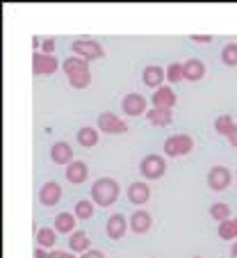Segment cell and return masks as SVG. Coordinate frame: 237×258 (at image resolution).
Instances as JSON below:
<instances>
[{"label": "cell", "instance_id": "obj_20", "mask_svg": "<svg viewBox=\"0 0 237 258\" xmlns=\"http://www.w3.org/2000/svg\"><path fill=\"white\" fill-rule=\"evenodd\" d=\"M75 222H77V217L73 213H59L57 217H55L53 229L57 231V233H75Z\"/></svg>", "mask_w": 237, "mask_h": 258}, {"label": "cell", "instance_id": "obj_24", "mask_svg": "<svg viewBox=\"0 0 237 258\" xmlns=\"http://www.w3.org/2000/svg\"><path fill=\"white\" fill-rule=\"evenodd\" d=\"M217 233H219V238L221 240H230V242H235L237 240V217H230V219H226V222H221L219 224V229H217Z\"/></svg>", "mask_w": 237, "mask_h": 258}, {"label": "cell", "instance_id": "obj_34", "mask_svg": "<svg viewBox=\"0 0 237 258\" xmlns=\"http://www.w3.org/2000/svg\"><path fill=\"white\" fill-rule=\"evenodd\" d=\"M57 258H77V256H75L73 251H59V253H57Z\"/></svg>", "mask_w": 237, "mask_h": 258}, {"label": "cell", "instance_id": "obj_6", "mask_svg": "<svg viewBox=\"0 0 237 258\" xmlns=\"http://www.w3.org/2000/svg\"><path fill=\"white\" fill-rule=\"evenodd\" d=\"M59 69V59L55 55H44L41 50L32 55V73L34 76H53Z\"/></svg>", "mask_w": 237, "mask_h": 258}, {"label": "cell", "instance_id": "obj_9", "mask_svg": "<svg viewBox=\"0 0 237 258\" xmlns=\"http://www.w3.org/2000/svg\"><path fill=\"white\" fill-rule=\"evenodd\" d=\"M230 180H232L230 169L223 165H217L208 171V185H210V190H214V192H223L230 185Z\"/></svg>", "mask_w": 237, "mask_h": 258}, {"label": "cell", "instance_id": "obj_30", "mask_svg": "<svg viewBox=\"0 0 237 258\" xmlns=\"http://www.w3.org/2000/svg\"><path fill=\"white\" fill-rule=\"evenodd\" d=\"M59 251H53V249H41L37 247L34 249V258H57Z\"/></svg>", "mask_w": 237, "mask_h": 258}, {"label": "cell", "instance_id": "obj_32", "mask_svg": "<svg viewBox=\"0 0 237 258\" xmlns=\"http://www.w3.org/2000/svg\"><path fill=\"white\" fill-rule=\"evenodd\" d=\"M80 258H105V253L98 251V249H89V251H85Z\"/></svg>", "mask_w": 237, "mask_h": 258}, {"label": "cell", "instance_id": "obj_17", "mask_svg": "<svg viewBox=\"0 0 237 258\" xmlns=\"http://www.w3.org/2000/svg\"><path fill=\"white\" fill-rule=\"evenodd\" d=\"M128 199H130V204H135V206L146 204V201L150 199V187L146 185L144 180H135V183L128 185Z\"/></svg>", "mask_w": 237, "mask_h": 258}, {"label": "cell", "instance_id": "obj_1", "mask_svg": "<svg viewBox=\"0 0 237 258\" xmlns=\"http://www.w3.org/2000/svg\"><path fill=\"white\" fill-rule=\"evenodd\" d=\"M64 73L68 78V85L73 89H87L92 85V69H89V62L77 55H71V57L64 59L62 64Z\"/></svg>", "mask_w": 237, "mask_h": 258}, {"label": "cell", "instance_id": "obj_35", "mask_svg": "<svg viewBox=\"0 0 237 258\" xmlns=\"http://www.w3.org/2000/svg\"><path fill=\"white\" fill-rule=\"evenodd\" d=\"M230 256H232V258H237V240L230 244Z\"/></svg>", "mask_w": 237, "mask_h": 258}, {"label": "cell", "instance_id": "obj_12", "mask_svg": "<svg viewBox=\"0 0 237 258\" xmlns=\"http://www.w3.org/2000/svg\"><path fill=\"white\" fill-rule=\"evenodd\" d=\"M141 80H144L146 87L160 89L162 83L167 80V69H162L160 64H148V67H144V71H141Z\"/></svg>", "mask_w": 237, "mask_h": 258}, {"label": "cell", "instance_id": "obj_31", "mask_svg": "<svg viewBox=\"0 0 237 258\" xmlns=\"http://www.w3.org/2000/svg\"><path fill=\"white\" fill-rule=\"evenodd\" d=\"M189 39H192L194 44H210V41H212V34H192Z\"/></svg>", "mask_w": 237, "mask_h": 258}, {"label": "cell", "instance_id": "obj_26", "mask_svg": "<svg viewBox=\"0 0 237 258\" xmlns=\"http://www.w3.org/2000/svg\"><path fill=\"white\" fill-rule=\"evenodd\" d=\"M210 217L214 219V222H226V219H230V206L223 204V201H217V204L210 206Z\"/></svg>", "mask_w": 237, "mask_h": 258}, {"label": "cell", "instance_id": "obj_13", "mask_svg": "<svg viewBox=\"0 0 237 258\" xmlns=\"http://www.w3.org/2000/svg\"><path fill=\"white\" fill-rule=\"evenodd\" d=\"M50 160L55 162V165H64L68 167L75 158H73V149L68 142H55L53 146H50Z\"/></svg>", "mask_w": 237, "mask_h": 258}, {"label": "cell", "instance_id": "obj_3", "mask_svg": "<svg viewBox=\"0 0 237 258\" xmlns=\"http://www.w3.org/2000/svg\"><path fill=\"white\" fill-rule=\"evenodd\" d=\"M192 151H194V140L187 133L169 135L165 140V156H169V158H183Z\"/></svg>", "mask_w": 237, "mask_h": 258}, {"label": "cell", "instance_id": "obj_16", "mask_svg": "<svg viewBox=\"0 0 237 258\" xmlns=\"http://www.w3.org/2000/svg\"><path fill=\"white\" fill-rule=\"evenodd\" d=\"M89 178V165L83 160H73L71 165L66 167V180L73 183V185H80Z\"/></svg>", "mask_w": 237, "mask_h": 258}, {"label": "cell", "instance_id": "obj_29", "mask_svg": "<svg viewBox=\"0 0 237 258\" xmlns=\"http://www.w3.org/2000/svg\"><path fill=\"white\" fill-rule=\"evenodd\" d=\"M41 53L44 55H55V39L53 37H46V39L41 41Z\"/></svg>", "mask_w": 237, "mask_h": 258}, {"label": "cell", "instance_id": "obj_2", "mask_svg": "<svg viewBox=\"0 0 237 258\" xmlns=\"http://www.w3.org/2000/svg\"><path fill=\"white\" fill-rule=\"evenodd\" d=\"M119 195H121L119 183H116L114 178H110V176H103V178H98L92 185V201L96 206H101V208L112 206L116 199H119Z\"/></svg>", "mask_w": 237, "mask_h": 258}, {"label": "cell", "instance_id": "obj_27", "mask_svg": "<svg viewBox=\"0 0 237 258\" xmlns=\"http://www.w3.org/2000/svg\"><path fill=\"white\" fill-rule=\"evenodd\" d=\"M221 62L226 67H237V44H226L221 48Z\"/></svg>", "mask_w": 237, "mask_h": 258}, {"label": "cell", "instance_id": "obj_15", "mask_svg": "<svg viewBox=\"0 0 237 258\" xmlns=\"http://www.w3.org/2000/svg\"><path fill=\"white\" fill-rule=\"evenodd\" d=\"M150 226H153V217H150L148 210H135V213L130 215V231L135 235L148 233Z\"/></svg>", "mask_w": 237, "mask_h": 258}, {"label": "cell", "instance_id": "obj_5", "mask_svg": "<svg viewBox=\"0 0 237 258\" xmlns=\"http://www.w3.org/2000/svg\"><path fill=\"white\" fill-rule=\"evenodd\" d=\"M139 171H141V176H144L146 180H157V178H162V176H165L167 162H165V158L157 156V153H148V156L141 158Z\"/></svg>", "mask_w": 237, "mask_h": 258}, {"label": "cell", "instance_id": "obj_7", "mask_svg": "<svg viewBox=\"0 0 237 258\" xmlns=\"http://www.w3.org/2000/svg\"><path fill=\"white\" fill-rule=\"evenodd\" d=\"M98 128L107 135H126L128 123L121 117H116L114 112H101L98 114Z\"/></svg>", "mask_w": 237, "mask_h": 258}, {"label": "cell", "instance_id": "obj_25", "mask_svg": "<svg viewBox=\"0 0 237 258\" xmlns=\"http://www.w3.org/2000/svg\"><path fill=\"white\" fill-rule=\"evenodd\" d=\"M94 201H89V199H80L75 204V210H73V215H75L80 222H85V219H92L94 217Z\"/></svg>", "mask_w": 237, "mask_h": 258}, {"label": "cell", "instance_id": "obj_11", "mask_svg": "<svg viewBox=\"0 0 237 258\" xmlns=\"http://www.w3.org/2000/svg\"><path fill=\"white\" fill-rule=\"evenodd\" d=\"M59 199H62V185H59V183L48 180V183H44V185H41V190H39V204H41V206L53 208V206L59 204Z\"/></svg>", "mask_w": 237, "mask_h": 258}, {"label": "cell", "instance_id": "obj_21", "mask_svg": "<svg viewBox=\"0 0 237 258\" xmlns=\"http://www.w3.org/2000/svg\"><path fill=\"white\" fill-rule=\"evenodd\" d=\"M68 247H71L73 253H80V256H83L85 251H89V249H92V240L87 238V233H85V231H75V233H71Z\"/></svg>", "mask_w": 237, "mask_h": 258}, {"label": "cell", "instance_id": "obj_8", "mask_svg": "<svg viewBox=\"0 0 237 258\" xmlns=\"http://www.w3.org/2000/svg\"><path fill=\"white\" fill-rule=\"evenodd\" d=\"M146 105H148L146 98L141 96V94H137V92L126 94L123 101H121V110L128 114V117H141V114L146 117V112H148V107Z\"/></svg>", "mask_w": 237, "mask_h": 258}, {"label": "cell", "instance_id": "obj_14", "mask_svg": "<svg viewBox=\"0 0 237 258\" xmlns=\"http://www.w3.org/2000/svg\"><path fill=\"white\" fill-rule=\"evenodd\" d=\"M153 107H165V110H174V105L178 103V96L174 94V87L169 85H162L160 89H155L153 94Z\"/></svg>", "mask_w": 237, "mask_h": 258}, {"label": "cell", "instance_id": "obj_22", "mask_svg": "<svg viewBox=\"0 0 237 258\" xmlns=\"http://www.w3.org/2000/svg\"><path fill=\"white\" fill-rule=\"evenodd\" d=\"M55 242H57V231H55V229H50V226H44V229L37 231V247L53 249Z\"/></svg>", "mask_w": 237, "mask_h": 258}, {"label": "cell", "instance_id": "obj_18", "mask_svg": "<svg viewBox=\"0 0 237 258\" xmlns=\"http://www.w3.org/2000/svg\"><path fill=\"white\" fill-rule=\"evenodd\" d=\"M183 73H185V80L199 83V80L205 76V64L196 57H189L187 62H183Z\"/></svg>", "mask_w": 237, "mask_h": 258}, {"label": "cell", "instance_id": "obj_23", "mask_svg": "<svg viewBox=\"0 0 237 258\" xmlns=\"http://www.w3.org/2000/svg\"><path fill=\"white\" fill-rule=\"evenodd\" d=\"M77 144L85 146V149H92V146L98 144V131L92 126H85L77 131Z\"/></svg>", "mask_w": 237, "mask_h": 258}, {"label": "cell", "instance_id": "obj_4", "mask_svg": "<svg viewBox=\"0 0 237 258\" xmlns=\"http://www.w3.org/2000/svg\"><path fill=\"white\" fill-rule=\"evenodd\" d=\"M71 50H73V55L87 59V62L105 57V48H103L101 41H96V39H75L71 44Z\"/></svg>", "mask_w": 237, "mask_h": 258}, {"label": "cell", "instance_id": "obj_19", "mask_svg": "<svg viewBox=\"0 0 237 258\" xmlns=\"http://www.w3.org/2000/svg\"><path fill=\"white\" fill-rule=\"evenodd\" d=\"M146 119H148L153 126H171L174 121V112L171 110H165V107H150L148 112H146Z\"/></svg>", "mask_w": 237, "mask_h": 258}, {"label": "cell", "instance_id": "obj_36", "mask_svg": "<svg viewBox=\"0 0 237 258\" xmlns=\"http://www.w3.org/2000/svg\"><path fill=\"white\" fill-rule=\"evenodd\" d=\"M194 258H203V256H194Z\"/></svg>", "mask_w": 237, "mask_h": 258}, {"label": "cell", "instance_id": "obj_28", "mask_svg": "<svg viewBox=\"0 0 237 258\" xmlns=\"http://www.w3.org/2000/svg\"><path fill=\"white\" fill-rule=\"evenodd\" d=\"M167 80L169 83H180V80H185V73H183V62H171L169 67H167Z\"/></svg>", "mask_w": 237, "mask_h": 258}, {"label": "cell", "instance_id": "obj_10", "mask_svg": "<svg viewBox=\"0 0 237 258\" xmlns=\"http://www.w3.org/2000/svg\"><path fill=\"white\" fill-rule=\"evenodd\" d=\"M128 229H130V219H126L121 213L110 215V219H107V224H105L107 238L110 240H121L128 233Z\"/></svg>", "mask_w": 237, "mask_h": 258}, {"label": "cell", "instance_id": "obj_33", "mask_svg": "<svg viewBox=\"0 0 237 258\" xmlns=\"http://www.w3.org/2000/svg\"><path fill=\"white\" fill-rule=\"evenodd\" d=\"M226 137H228V142H230V144L237 149V123L230 128V131H228V135H226Z\"/></svg>", "mask_w": 237, "mask_h": 258}]
</instances>
